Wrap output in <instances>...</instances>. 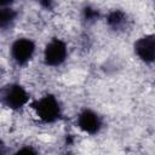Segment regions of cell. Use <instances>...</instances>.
I'll list each match as a JSON object with an SVG mask.
<instances>
[{
  "label": "cell",
  "mask_w": 155,
  "mask_h": 155,
  "mask_svg": "<svg viewBox=\"0 0 155 155\" xmlns=\"http://www.w3.org/2000/svg\"><path fill=\"white\" fill-rule=\"evenodd\" d=\"M29 99L25 90L18 84H10L0 90V102L10 109H19Z\"/></svg>",
  "instance_id": "obj_1"
},
{
  "label": "cell",
  "mask_w": 155,
  "mask_h": 155,
  "mask_svg": "<svg viewBox=\"0 0 155 155\" xmlns=\"http://www.w3.org/2000/svg\"><path fill=\"white\" fill-rule=\"evenodd\" d=\"M33 108L44 122H53L61 116V107L58 101L53 96H45L41 99L33 103Z\"/></svg>",
  "instance_id": "obj_2"
},
{
  "label": "cell",
  "mask_w": 155,
  "mask_h": 155,
  "mask_svg": "<svg viewBox=\"0 0 155 155\" xmlns=\"http://www.w3.org/2000/svg\"><path fill=\"white\" fill-rule=\"evenodd\" d=\"M67 57V46L59 39L51 40L45 48V62L48 65L56 67L62 64Z\"/></svg>",
  "instance_id": "obj_3"
},
{
  "label": "cell",
  "mask_w": 155,
  "mask_h": 155,
  "mask_svg": "<svg viewBox=\"0 0 155 155\" xmlns=\"http://www.w3.org/2000/svg\"><path fill=\"white\" fill-rule=\"evenodd\" d=\"M34 51H35V45L29 39H18L13 42L11 47L12 58L16 61V63L21 65L25 64L31 58Z\"/></svg>",
  "instance_id": "obj_4"
},
{
  "label": "cell",
  "mask_w": 155,
  "mask_h": 155,
  "mask_svg": "<svg viewBox=\"0 0 155 155\" xmlns=\"http://www.w3.org/2000/svg\"><path fill=\"white\" fill-rule=\"evenodd\" d=\"M78 126L84 132L94 134L101 130L102 120L94 111H92L90 109H85L84 111L80 113V115L78 117Z\"/></svg>",
  "instance_id": "obj_5"
},
{
  "label": "cell",
  "mask_w": 155,
  "mask_h": 155,
  "mask_svg": "<svg viewBox=\"0 0 155 155\" xmlns=\"http://www.w3.org/2000/svg\"><path fill=\"white\" fill-rule=\"evenodd\" d=\"M134 51L142 61H144L147 63H151L154 61V56H155L154 35H147V36L137 40L134 44Z\"/></svg>",
  "instance_id": "obj_6"
},
{
  "label": "cell",
  "mask_w": 155,
  "mask_h": 155,
  "mask_svg": "<svg viewBox=\"0 0 155 155\" xmlns=\"http://www.w3.org/2000/svg\"><path fill=\"white\" fill-rule=\"evenodd\" d=\"M17 16V12L8 7H0V30L12 25Z\"/></svg>",
  "instance_id": "obj_7"
},
{
  "label": "cell",
  "mask_w": 155,
  "mask_h": 155,
  "mask_svg": "<svg viewBox=\"0 0 155 155\" xmlns=\"http://www.w3.org/2000/svg\"><path fill=\"white\" fill-rule=\"evenodd\" d=\"M108 24L113 28V29H120L124 24H125V22H126V16H125V13L122 12V11H119V10H115V11H113V12H110L109 13V16H108Z\"/></svg>",
  "instance_id": "obj_8"
},
{
  "label": "cell",
  "mask_w": 155,
  "mask_h": 155,
  "mask_svg": "<svg viewBox=\"0 0 155 155\" xmlns=\"http://www.w3.org/2000/svg\"><path fill=\"white\" fill-rule=\"evenodd\" d=\"M85 15H86V18H87V19H93V18L98 17V13H97L96 11L91 10V8H86V10H85Z\"/></svg>",
  "instance_id": "obj_9"
},
{
  "label": "cell",
  "mask_w": 155,
  "mask_h": 155,
  "mask_svg": "<svg viewBox=\"0 0 155 155\" xmlns=\"http://www.w3.org/2000/svg\"><path fill=\"white\" fill-rule=\"evenodd\" d=\"M39 1H40V4H41L44 7H46V8H50L51 5H52V2H53V0H39Z\"/></svg>",
  "instance_id": "obj_10"
},
{
  "label": "cell",
  "mask_w": 155,
  "mask_h": 155,
  "mask_svg": "<svg viewBox=\"0 0 155 155\" xmlns=\"http://www.w3.org/2000/svg\"><path fill=\"white\" fill-rule=\"evenodd\" d=\"M21 153H33V154H35L36 151L34 149H31V148H23V149H19L17 151V154H21Z\"/></svg>",
  "instance_id": "obj_11"
},
{
  "label": "cell",
  "mask_w": 155,
  "mask_h": 155,
  "mask_svg": "<svg viewBox=\"0 0 155 155\" xmlns=\"http://www.w3.org/2000/svg\"><path fill=\"white\" fill-rule=\"evenodd\" d=\"M13 1L15 0H0V7H4V6H6V5H8Z\"/></svg>",
  "instance_id": "obj_12"
},
{
  "label": "cell",
  "mask_w": 155,
  "mask_h": 155,
  "mask_svg": "<svg viewBox=\"0 0 155 155\" xmlns=\"http://www.w3.org/2000/svg\"><path fill=\"white\" fill-rule=\"evenodd\" d=\"M5 151H6V149H5V145H4L2 140L0 139V154H4Z\"/></svg>",
  "instance_id": "obj_13"
}]
</instances>
